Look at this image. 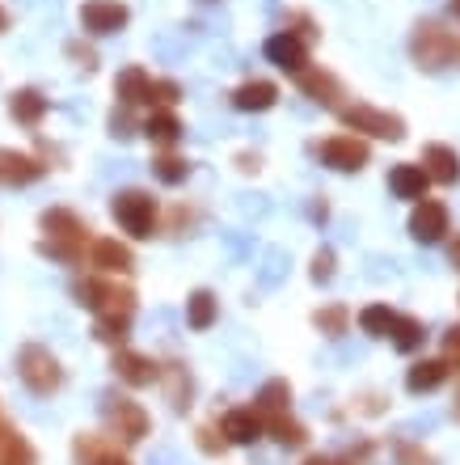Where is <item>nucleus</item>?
Listing matches in <instances>:
<instances>
[{
	"mask_svg": "<svg viewBox=\"0 0 460 465\" xmlns=\"http://www.w3.org/2000/svg\"><path fill=\"white\" fill-rule=\"evenodd\" d=\"M38 229H43V242H38L43 258H55V262H68V267L85 262L89 224L73 208H47L38 216Z\"/></svg>",
	"mask_w": 460,
	"mask_h": 465,
	"instance_id": "f257e3e1",
	"label": "nucleus"
},
{
	"mask_svg": "<svg viewBox=\"0 0 460 465\" xmlns=\"http://www.w3.org/2000/svg\"><path fill=\"white\" fill-rule=\"evenodd\" d=\"M410 60L423 73H444L448 64H456V35L444 22H418L410 35Z\"/></svg>",
	"mask_w": 460,
	"mask_h": 465,
	"instance_id": "f03ea898",
	"label": "nucleus"
},
{
	"mask_svg": "<svg viewBox=\"0 0 460 465\" xmlns=\"http://www.w3.org/2000/svg\"><path fill=\"white\" fill-rule=\"evenodd\" d=\"M17 377H22V385L30 393L47 398V393H55L64 385V364L55 360V351H51V347L25 343L22 351H17Z\"/></svg>",
	"mask_w": 460,
	"mask_h": 465,
	"instance_id": "7ed1b4c3",
	"label": "nucleus"
},
{
	"mask_svg": "<svg viewBox=\"0 0 460 465\" xmlns=\"http://www.w3.org/2000/svg\"><path fill=\"white\" fill-rule=\"evenodd\" d=\"M338 119H342V127H351L355 135H372V140H388V144L406 140V119L393 114V111H380V106H372V102L338 106Z\"/></svg>",
	"mask_w": 460,
	"mask_h": 465,
	"instance_id": "20e7f679",
	"label": "nucleus"
},
{
	"mask_svg": "<svg viewBox=\"0 0 460 465\" xmlns=\"http://www.w3.org/2000/svg\"><path fill=\"white\" fill-rule=\"evenodd\" d=\"M110 216L132 237H152V229H157V199L148 195V191H135V186L114 191L110 195Z\"/></svg>",
	"mask_w": 460,
	"mask_h": 465,
	"instance_id": "39448f33",
	"label": "nucleus"
},
{
	"mask_svg": "<svg viewBox=\"0 0 460 465\" xmlns=\"http://www.w3.org/2000/svg\"><path fill=\"white\" fill-rule=\"evenodd\" d=\"M102 415H106L110 436H119L122 444H140L148 431H152V419H148L144 406L132 402V398H119V393H110V398H106Z\"/></svg>",
	"mask_w": 460,
	"mask_h": 465,
	"instance_id": "423d86ee",
	"label": "nucleus"
},
{
	"mask_svg": "<svg viewBox=\"0 0 460 465\" xmlns=\"http://www.w3.org/2000/svg\"><path fill=\"white\" fill-rule=\"evenodd\" d=\"M73 296H76V305L93 309V313H110V309L132 313V309H135V292H132V288H119V283L102 280V275H85V280H76L73 283Z\"/></svg>",
	"mask_w": 460,
	"mask_h": 465,
	"instance_id": "0eeeda50",
	"label": "nucleus"
},
{
	"mask_svg": "<svg viewBox=\"0 0 460 465\" xmlns=\"http://www.w3.org/2000/svg\"><path fill=\"white\" fill-rule=\"evenodd\" d=\"M317 157L338 173H359L367 161H372V148H367V140H359V135H329V140L317 144Z\"/></svg>",
	"mask_w": 460,
	"mask_h": 465,
	"instance_id": "6e6552de",
	"label": "nucleus"
},
{
	"mask_svg": "<svg viewBox=\"0 0 460 465\" xmlns=\"http://www.w3.org/2000/svg\"><path fill=\"white\" fill-rule=\"evenodd\" d=\"M127 22H132V9L122 0H85L81 5V30L93 38L119 35V30H127Z\"/></svg>",
	"mask_w": 460,
	"mask_h": 465,
	"instance_id": "1a4fd4ad",
	"label": "nucleus"
},
{
	"mask_svg": "<svg viewBox=\"0 0 460 465\" xmlns=\"http://www.w3.org/2000/svg\"><path fill=\"white\" fill-rule=\"evenodd\" d=\"M89 267L97 275H132L135 254L132 245H122L119 237H89Z\"/></svg>",
	"mask_w": 460,
	"mask_h": 465,
	"instance_id": "9d476101",
	"label": "nucleus"
},
{
	"mask_svg": "<svg viewBox=\"0 0 460 465\" xmlns=\"http://www.w3.org/2000/svg\"><path fill=\"white\" fill-rule=\"evenodd\" d=\"M444 232H448V208L439 199H418L410 212V237L423 245H436L444 242Z\"/></svg>",
	"mask_w": 460,
	"mask_h": 465,
	"instance_id": "9b49d317",
	"label": "nucleus"
},
{
	"mask_svg": "<svg viewBox=\"0 0 460 465\" xmlns=\"http://www.w3.org/2000/svg\"><path fill=\"white\" fill-rule=\"evenodd\" d=\"M110 368H114V377H119L122 385H132V390H144V385H152V381L161 377L157 360L144 351H132V347H119L114 360H110Z\"/></svg>",
	"mask_w": 460,
	"mask_h": 465,
	"instance_id": "f8f14e48",
	"label": "nucleus"
},
{
	"mask_svg": "<svg viewBox=\"0 0 460 465\" xmlns=\"http://www.w3.org/2000/svg\"><path fill=\"white\" fill-rule=\"evenodd\" d=\"M296 85H300L304 98L317 102V106H326V111H338L342 98H347L342 81L334 73H326V68H304V73L296 76Z\"/></svg>",
	"mask_w": 460,
	"mask_h": 465,
	"instance_id": "ddd939ff",
	"label": "nucleus"
},
{
	"mask_svg": "<svg viewBox=\"0 0 460 465\" xmlns=\"http://www.w3.org/2000/svg\"><path fill=\"white\" fill-rule=\"evenodd\" d=\"M262 51H267V60L275 64V68H283V73H291V76H300L304 68H308V43L296 38V35H288V30L270 35Z\"/></svg>",
	"mask_w": 460,
	"mask_h": 465,
	"instance_id": "4468645a",
	"label": "nucleus"
},
{
	"mask_svg": "<svg viewBox=\"0 0 460 465\" xmlns=\"http://www.w3.org/2000/svg\"><path fill=\"white\" fill-rule=\"evenodd\" d=\"M47 173V165L34 157V153H22V148H0V183L5 186H30Z\"/></svg>",
	"mask_w": 460,
	"mask_h": 465,
	"instance_id": "2eb2a0df",
	"label": "nucleus"
},
{
	"mask_svg": "<svg viewBox=\"0 0 460 465\" xmlns=\"http://www.w3.org/2000/svg\"><path fill=\"white\" fill-rule=\"evenodd\" d=\"M279 102V85L275 81H267V76H254V81H241V85L232 89V106L245 114H262L270 111Z\"/></svg>",
	"mask_w": 460,
	"mask_h": 465,
	"instance_id": "dca6fc26",
	"label": "nucleus"
},
{
	"mask_svg": "<svg viewBox=\"0 0 460 465\" xmlns=\"http://www.w3.org/2000/svg\"><path fill=\"white\" fill-rule=\"evenodd\" d=\"M423 170L431 183L456 186L460 183V153L452 144H426L423 148Z\"/></svg>",
	"mask_w": 460,
	"mask_h": 465,
	"instance_id": "f3484780",
	"label": "nucleus"
},
{
	"mask_svg": "<svg viewBox=\"0 0 460 465\" xmlns=\"http://www.w3.org/2000/svg\"><path fill=\"white\" fill-rule=\"evenodd\" d=\"M47 111H51V102L43 89L25 85V89H13L9 94V119L22 123V127H38V123L47 119Z\"/></svg>",
	"mask_w": 460,
	"mask_h": 465,
	"instance_id": "a211bd4d",
	"label": "nucleus"
},
{
	"mask_svg": "<svg viewBox=\"0 0 460 465\" xmlns=\"http://www.w3.org/2000/svg\"><path fill=\"white\" fill-rule=\"evenodd\" d=\"M426 186H431L426 170H423V165H410V161L393 165V173H388V191H393L397 199H406V203H418V199H426Z\"/></svg>",
	"mask_w": 460,
	"mask_h": 465,
	"instance_id": "6ab92c4d",
	"label": "nucleus"
},
{
	"mask_svg": "<svg viewBox=\"0 0 460 465\" xmlns=\"http://www.w3.org/2000/svg\"><path fill=\"white\" fill-rule=\"evenodd\" d=\"M73 453H76V461H81V465H132L110 440H102V436H85V431L76 436Z\"/></svg>",
	"mask_w": 460,
	"mask_h": 465,
	"instance_id": "aec40b11",
	"label": "nucleus"
},
{
	"mask_svg": "<svg viewBox=\"0 0 460 465\" xmlns=\"http://www.w3.org/2000/svg\"><path fill=\"white\" fill-rule=\"evenodd\" d=\"M148 85H152V76L144 73V68H122L119 76H114V98H119V106H144L148 102Z\"/></svg>",
	"mask_w": 460,
	"mask_h": 465,
	"instance_id": "412c9836",
	"label": "nucleus"
},
{
	"mask_svg": "<svg viewBox=\"0 0 460 465\" xmlns=\"http://www.w3.org/2000/svg\"><path fill=\"white\" fill-rule=\"evenodd\" d=\"M448 372H452L448 360H418V364L406 372V390L410 393H431L448 381Z\"/></svg>",
	"mask_w": 460,
	"mask_h": 465,
	"instance_id": "4be33fe9",
	"label": "nucleus"
},
{
	"mask_svg": "<svg viewBox=\"0 0 460 465\" xmlns=\"http://www.w3.org/2000/svg\"><path fill=\"white\" fill-rule=\"evenodd\" d=\"M220 431L229 436V444H254L262 436V419L254 411H229L220 419Z\"/></svg>",
	"mask_w": 460,
	"mask_h": 465,
	"instance_id": "5701e85b",
	"label": "nucleus"
},
{
	"mask_svg": "<svg viewBox=\"0 0 460 465\" xmlns=\"http://www.w3.org/2000/svg\"><path fill=\"white\" fill-rule=\"evenodd\" d=\"M182 119H178V114L173 111H152L144 119V135L148 140H152V144H161V148H173L178 144V140H182Z\"/></svg>",
	"mask_w": 460,
	"mask_h": 465,
	"instance_id": "b1692460",
	"label": "nucleus"
},
{
	"mask_svg": "<svg viewBox=\"0 0 460 465\" xmlns=\"http://www.w3.org/2000/svg\"><path fill=\"white\" fill-rule=\"evenodd\" d=\"M0 465H38L34 444L25 440V431L0 428Z\"/></svg>",
	"mask_w": 460,
	"mask_h": 465,
	"instance_id": "393cba45",
	"label": "nucleus"
},
{
	"mask_svg": "<svg viewBox=\"0 0 460 465\" xmlns=\"http://www.w3.org/2000/svg\"><path fill=\"white\" fill-rule=\"evenodd\" d=\"M220 318V301L216 292H207V288H199V292H191V301H186V326L191 331H211Z\"/></svg>",
	"mask_w": 460,
	"mask_h": 465,
	"instance_id": "a878e982",
	"label": "nucleus"
},
{
	"mask_svg": "<svg viewBox=\"0 0 460 465\" xmlns=\"http://www.w3.org/2000/svg\"><path fill=\"white\" fill-rule=\"evenodd\" d=\"M93 334H97V343L122 347V343H127V334H132V313H122V309H110V313H97V322H93Z\"/></svg>",
	"mask_w": 460,
	"mask_h": 465,
	"instance_id": "bb28decb",
	"label": "nucleus"
},
{
	"mask_svg": "<svg viewBox=\"0 0 460 465\" xmlns=\"http://www.w3.org/2000/svg\"><path fill=\"white\" fill-rule=\"evenodd\" d=\"M288 402H291V385L283 377H275V381H267L262 390H258V398H254V415L262 419V415H283L288 411Z\"/></svg>",
	"mask_w": 460,
	"mask_h": 465,
	"instance_id": "cd10ccee",
	"label": "nucleus"
},
{
	"mask_svg": "<svg viewBox=\"0 0 460 465\" xmlns=\"http://www.w3.org/2000/svg\"><path fill=\"white\" fill-rule=\"evenodd\" d=\"M388 339H393V347H397V351H418V347H423V339H426V331H423V322H418V318L397 313V318H393Z\"/></svg>",
	"mask_w": 460,
	"mask_h": 465,
	"instance_id": "c85d7f7f",
	"label": "nucleus"
},
{
	"mask_svg": "<svg viewBox=\"0 0 460 465\" xmlns=\"http://www.w3.org/2000/svg\"><path fill=\"white\" fill-rule=\"evenodd\" d=\"M152 173H157V183H165V186H182L186 178H191V161L178 157V153H161V157L152 161Z\"/></svg>",
	"mask_w": 460,
	"mask_h": 465,
	"instance_id": "c756f323",
	"label": "nucleus"
},
{
	"mask_svg": "<svg viewBox=\"0 0 460 465\" xmlns=\"http://www.w3.org/2000/svg\"><path fill=\"white\" fill-rule=\"evenodd\" d=\"M267 428H270V436H275L279 444H288V449H300L304 440H308V431H304V423H296V419L283 411V415H270L267 419Z\"/></svg>",
	"mask_w": 460,
	"mask_h": 465,
	"instance_id": "7c9ffc66",
	"label": "nucleus"
},
{
	"mask_svg": "<svg viewBox=\"0 0 460 465\" xmlns=\"http://www.w3.org/2000/svg\"><path fill=\"white\" fill-rule=\"evenodd\" d=\"M393 318H397V313H393L388 305H367V309H359V331L372 334V339H388Z\"/></svg>",
	"mask_w": 460,
	"mask_h": 465,
	"instance_id": "2f4dec72",
	"label": "nucleus"
},
{
	"mask_svg": "<svg viewBox=\"0 0 460 465\" xmlns=\"http://www.w3.org/2000/svg\"><path fill=\"white\" fill-rule=\"evenodd\" d=\"M317 331L329 334V339H338V334H347V326H351V313H347V305H326L313 313Z\"/></svg>",
	"mask_w": 460,
	"mask_h": 465,
	"instance_id": "473e14b6",
	"label": "nucleus"
},
{
	"mask_svg": "<svg viewBox=\"0 0 460 465\" xmlns=\"http://www.w3.org/2000/svg\"><path fill=\"white\" fill-rule=\"evenodd\" d=\"M178 102H182V85L170 81V76H165V81L152 76V85H148V106H157V111H173Z\"/></svg>",
	"mask_w": 460,
	"mask_h": 465,
	"instance_id": "72a5a7b5",
	"label": "nucleus"
},
{
	"mask_svg": "<svg viewBox=\"0 0 460 465\" xmlns=\"http://www.w3.org/2000/svg\"><path fill=\"white\" fill-rule=\"evenodd\" d=\"M64 51H68V60H73L76 68H85V73H93V68H97V51L89 47L85 38H73V43H68Z\"/></svg>",
	"mask_w": 460,
	"mask_h": 465,
	"instance_id": "f704fd0d",
	"label": "nucleus"
},
{
	"mask_svg": "<svg viewBox=\"0 0 460 465\" xmlns=\"http://www.w3.org/2000/svg\"><path fill=\"white\" fill-rule=\"evenodd\" d=\"M334 262H338V258H334V250H317L313 254V271H308V275H313V283H329L334 280Z\"/></svg>",
	"mask_w": 460,
	"mask_h": 465,
	"instance_id": "c9c22d12",
	"label": "nucleus"
},
{
	"mask_svg": "<svg viewBox=\"0 0 460 465\" xmlns=\"http://www.w3.org/2000/svg\"><path fill=\"white\" fill-rule=\"evenodd\" d=\"M397 461L401 465H436V461H431V453H423V449H418V444H410V440L397 444Z\"/></svg>",
	"mask_w": 460,
	"mask_h": 465,
	"instance_id": "e433bc0d",
	"label": "nucleus"
},
{
	"mask_svg": "<svg viewBox=\"0 0 460 465\" xmlns=\"http://www.w3.org/2000/svg\"><path fill=\"white\" fill-rule=\"evenodd\" d=\"M444 360H448V364H460V326H452V331L444 334Z\"/></svg>",
	"mask_w": 460,
	"mask_h": 465,
	"instance_id": "4c0bfd02",
	"label": "nucleus"
},
{
	"mask_svg": "<svg viewBox=\"0 0 460 465\" xmlns=\"http://www.w3.org/2000/svg\"><path fill=\"white\" fill-rule=\"evenodd\" d=\"M5 30H9V9L0 5V35H5Z\"/></svg>",
	"mask_w": 460,
	"mask_h": 465,
	"instance_id": "58836bf2",
	"label": "nucleus"
},
{
	"mask_svg": "<svg viewBox=\"0 0 460 465\" xmlns=\"http://www.w3.org/2000/svg\"><path fill=\"white\" fill-rule=\"evenodd\" d=\"M452 267L460 271V237H456V245H452Z\"/></svg>",
	"mask_w": 460,
	"mask_h": 465,
	"instance_id": "ea45409f",
	"label": "nucleus"
},
{
	"mask_svg": "<svg viewBox=\"0 0 460 465\" xmlns=\"http://www.w3.org/2000/svg\"><path fill=\"white\" fill-rule=\"evenodd\" d=\"M308 465H342V461H326V457H313Z\"/></svg>",
	"mask_w": 460,
	"mask_h": 465,
	"instance_id": "a19ab883",
	"label": "nucleus"
},
{
	"mask_svg": "<svg viewBox=\"0 0 460 465\" xmlns=\"http://www.w3.org/2000/svg\"><path fill=\"white\" fill-rule=\"evenodd\" d=\"M452 13H456V17H460V0H452Z\"/></svg>",
	"mask_w": 460,
	"mask_h": 465,
	"instance_id": "79ce46f5",
	"label": "nucleus"
},
{
	"mask_svg": "<svg viewBox=\"0 0 460 465\" xmlns=\"http://www.w3.org/2000/svg\"><path fill=\"white\" fill-rule=\"evenodd\" d=\"M456 60H460V38H456Z\"/></svg>",
	"mask_w": 460,
	"mask_h": 465,
	"instance_id": "37998d69",
	"label": "nucleus"
}]
</instances>
